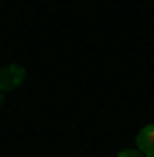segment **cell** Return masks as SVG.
I'll list each match as a JSON object with an SVG mask.
<instances>
[{"label": "cell", "instance_id": "3957f363", "mask_svg": "<svg viewBox=\"0 0 154 157\" xmlns=\"http://www.w3.org/2000/svg\"><path fill=\"white\" fill-rule=\"evenodd\" d=\"M115 157H144V154H140V150H136V147H133V150H118V154H115Z\"/></svg>", "mask_w": 154, "mask_h": 157}, {"label": "cell", "instance_id": "6da1fadb", "mask_svg": "<svg viewBox=\"0 0 154 157\" xmlns=\"http://www.w3.org/2000/svg\"><path fill=\"white\" fill-rule=\"evenodd\" d=\"M25 82V68L22 64H4L0 68V89L7 93V89H14V86H22Z\"/></svg>", "mask_w": 154, "mask_h": 157}, {"label": "cell", "instance_id": "277c9868", "mask_svg": "<svg viewBox=\"0 0 154 157\" xmlns=\"http://www.w3.org/2000/svg\"><path fill=\"white\" fill-rule=\"evenodd\" d=\"M0 107H4V89H0Z\"/></svg>", "mask_w": 154, "mask_h": 157}, {"label": "cell", "instance_id": "7a4b0ae2", "mask_svg": "<svg viewBox=\"0 0 154 157\" xmlns=\"http://www.w3.org/2000/svg\"><path fill=\"white\" fill-rule=\"evenodd\" d=\"M136 150L144 157H154V125H144L136 132Z\"/></svg>", "mask_w": 154, "mask_h": 157}]
</instances>
